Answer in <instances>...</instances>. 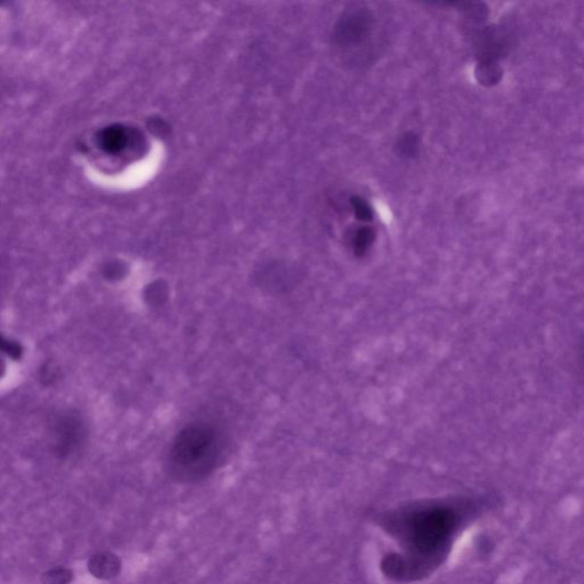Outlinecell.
I'll list each match as a JSON object with an SVG mask.
<instances>
[{"mask_svg":"<svg viewBox=\"0 0 584 584\" xmlns=\"http://www.w3.org/2000/svg\"><path fill=\"white\" fill-rule=\"evenodd\" d=\"M475 74L480 85L492 87L501 81L503 71L496 61H483L477 65Z\"/></svg>","mask_w":584,"mask_h":584,"instance_id":"obj_6","label":"cell"},{"mask_svg":"<svg viewBox=\"0 0 584 584\" xmlns=\"http://www.w3.org/2000/svg\"><path fill=\"white\" fill-rule=\"evenodd\" d=\"M120 559L110 553H96L89 559L88 569L93 576L97 578H116L120 573Z\"/></svg>","mask_w":584,"mask_h":584,"instance_id":"obj_5","label":"cell"},{"mask_svg":"<svg viewBox=\"0 0 584 584\" xmlns=\"http://www.w3.org/2000/svg\"><path fill=\"white\" fill-rule=\"evenodd\" d=\"M581 353H582V360H583V362H584V342H583V347H582Z\"/></svg>","mask_w":584,"mask_h":584,"instance_id":"obj_11","label":"cell"},{"mask_svg":"<svg viewBox=\"0 0 584 584\" xmlns=\"http://www.w3.org/2000/svg\"><path fill=\"white\" fill-rule=\"evenodd\" d=\"M374 237H376V232L373 231L372 228H360L354 235L353 246L355 253L358 256H362L363 253H367L370 246L374 241Z\"/></svg>","mask_w":584,"mask_h":584,"instance_id":"obj_7","label":"cell"},{"mask_svg":"<svg viewBox=\"0 0 584 584\" xmlns=\"http://www.w3.org/2000/svg\"><path fill=\"white\" fill-rule=\"evenodd\" d=\"M372 17L365 10H356L345 14L336 26V39L344 45L363 42L370 35Z\"/></svg>","mask_w":584,"mask_h":584,"instance_id":"obj_3","label":"cell"},{"mask_svg":"<svg viewBox=\"0 0 584 584\" xmlns=\"http://www.w3.org/2000/svg\"><path fill=\"white\" fill-rule=\"evenodd\" d=\"M462 517L460 505L455 503H426L390 514L384 521L385 528L403 551L385 557V574L400 582L429 575L448 556Z\"/></svg>","mask_w":584,"mask_h":584,"instance_id":"obj_1","label":"cell"},{"mask_svg":"<svg viewBox=\"0 0 584 584\" xmlns=\"http://www.w3.org/2000/svg\"><path fill=\"white\" fill-rule=\"evenodd\" d=\"M225 439L217 427L194 423L180 430L171 445L168 467L183 483H196L215 471L224 455Z\"/></svg>","mask_w":584,"mask_h":584,"instance_id":"obj_2","label":"cell"},{"mask_svg":"<svg viewBox=\"0 0 584 584\" xmlns=\"http://www.w3.org/2000/svg\"><path fill=\"white\" fill-rule=\"evenodd\" d=\"M84 437L81 421L73 416L60 418L55 426V451L62 457L71 455L79 448Z\"/></svg>","mask_w":584,"mask_h":584,"instance_id":"obj_4","label":"cell"},{"mask_svg":"<svg viewBox=\"0 0 584 584\" xmlns=\"http://www.w3.org/2000/svg\"><path fill=\"white\" fill-rule=\"evenodd\" d=\"M397 150L400 155L407 158H412L417 155L419 150V139L416 134H405L397 143Z\"/></svg>","mask_w":584,"mask_h":584,"instance_id":"obj_9","label":"cell"},{"mask_svg":"<svg viewBox=\"0 0 584 584\" xmlns=\"http://www.w3.org/2000/svg\"><path fill=\"white\" fill-rule=\"evenodd\" d=\"M353 205L354 212L358 221H371L373 219L372 209L370 208L369 203L360 196H353L351 199Z\"/></svg>","mask_w":584,"mask_h":584,"instance_id":"obj_10","label":"cell"},{"mask_svg":"<svg viewBox=\"0 0 584 584\" xmlns=\"http://www.w3.org/2000/svg\"><path fill=\"white\" fill-rule=\"evenodd\" d=\"M72 571L65 567H56L45 571L41 576V581L44 584H69L72 581Z\"/></svg>","mask_w":584,"mask_h":584,"instance_id":"obj_8","label":"cell"}]
</instances>
